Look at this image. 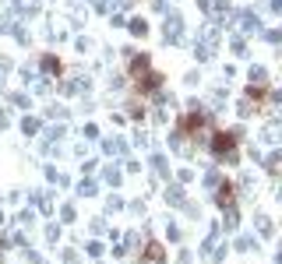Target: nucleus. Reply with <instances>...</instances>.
Listing matches in <instances>:
<instances>
[{
    "label": "nucleus",
    "instance_id": "nucleus-1",
    "mask_svg": "<svg viewBox=\"0 0 282 264\" xmlns=\"http://www.w3.org/2000/svg\"><path fill=\"white\" fill-rule=\"evenodd\" d=\"M215 152H233V138L229 134H215Z\"/></svg>",
    "mask_w": 282,
    "mask_h": 264
}]
</instances>
